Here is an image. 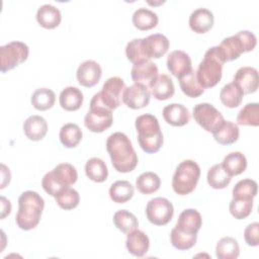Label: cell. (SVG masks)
Returning <instances> with one entry per match:
<instances>
[{"label": "cell", "instance_id": "28", "mask_svg": "<svg viewBox=\"0 0 259 259\" xmlns=\"http://www.w3.org/2000/svg\"><path fill=\"white\" fill-rule=\"evenodd\" d=\"M212 136L215 142H218L221 145L228 146L238 141L240 131L238 124L229 120H225L224 123L215 132L212 133Z\"/></svg>", "mask_w": 259, "mask_h": 259}, {"label": "cell", "instance_id": "2", "mask_svg": "<svg viewBox=\"0 0 259 259\" xmlns=\"http://www.w3.org/2000/svg\"><path fill=\"white\" fill-rule=\"evenodd\" d=\"M44 207L45 200L37 192H22L18 197V211L15 217L17 227L24 231L34 229L40 221Z\"/></svg>", "mask_w": 259, "mask_h": 259}, {"label": "cell", "instance_id": "6", "mask_svg": "<svg viewBox=\"0 0 259 259\" xmlns=\"http://www.w3.org/2000/svg\"><path fill=\"white\" fill-rule=\"evenodd\" d=\"M224 62L219 54L218 46L209 48L199 63L196 70V77L199 84L205 88L214 87L222 79Z\"/></svg>", "mask_w": 259, "mask_h": 259}, {"label": "cell", "instance_id": "10", "mask_svg": "<svg viewBox=\"0 0 259 259\" xmlns=\"http://www.w3.org/2000/svg\"><path fill=\"white\" fill-rule=\"evenodd\" d=\"M194 120L206 132H215L225 121L222 113L210 103H199L194 106L192 112Z\"/></svg>", "mask_w": 259, "mask_h": 259}, {"label": "cell", "instance_id": "5", "mask_svg": "<svg viewBox=\"0 0 259 259\" xmlns=\"http://www.w3.org/2000/svg\"><path fill=\"white\" fill-rule=\"evenodd\" d=\"M77 179L76 168L69 163H61L45 174L41 179V186L49 195L55 197L62 190L76 183Z\"/></svg>", "mask_w": 259, "mask_h": 259}, {"label": "cell", "instance_id": "24", "mask_svg": "<svg viewBox=\"0 0 259 259\" xmlns=\"http://www.w3.org/2000/svg\"><path fill=\"white\" fill-rule=\"evenodd\" d=\"M23 132L30 141H40L48 133L47 120L40 115H30L23 122Z\"/></svg>", "mask_w": 259, "mask_h": 259}, {"label": "cell", "instance_id": "3", "mask_svg": "<svg viewBox=\"0 0 259 259\" xmlns=\"http://www.w3.org/2000/svg\"><path fill=\"white\" fill-rule=\"evenodd\" d=\"M138 142L142 150L148 154L157 153L163 146V134L157 117L150 113L139 115L136 118Z\"/></svg>", "mask_w": 259, "mask_h": 259}, {"label": "cell", "instance_id": "15", "mask_svg": "<svg viewBox=\"0 0 259 259\" xmlns=\"http://www.w3.org/2000/svg\"><path fill=\"white\" fill-rule=\"evenodd\" d=\"M202 225L200 213L194 208L184 209L178 217L176 226L174 227L178 232L189 236H197L198 231Z\"/></svg>", "mask_w": 259, "mask_h": 259}, {"label": "cell", "instance_id": "33", "mask_svg": "<svg viewBox=\"0 0 259 259\" xmlns=\"http://www.w3.org/2000/svg\"><path fill=\"white\" fill-rule=\"evenodd\" d=\"M178 80L182 92L188 97L196 98L204 92V88L199 84L197 80L196 71L193 69L189 73L178 78Z\"/></svg>", "mask_w": 259, "mask_h": 259}, {"label": "cell", "instance_id": "19", "mask_svg": "<svg viewBox=\"0 0 259 259\" xmlns=\"http://www.w3.org/2000/svg\"><path fill=\"white\" fill-rule=\"evenodd\" d=\"M213 22V14L206 8H197L189 16V26L192 31L198 34L207 32L212 27Z\"/></svg>", "mask_w": 259, "mask_h": 259}, {"label": "cell", "instance_id": "9", "mask_svg": "<svg viewBox=\"0 0 259 259\" xmlns=\"http://www.w3.org/2000/svg\"><path fill=\"white\" fill-rule=\"evenodd\" d=\"M29 49L22 41H11L0 48V71L5 73L19 66L28 58Z\"/></svg>", "mask_w": 259, "mask_h": 259}, {"label": "cell", "instance_id": "11", "mask_svg": "<svg viewBox=\"0 0 259 259\" xmlns=\"http://www.w3.org/2000/svg\"><path fill=\"white\" fill-rule=\"evenodd\" d=\"M174 214L173 204L165 197H155L149 200L146 206V215L155 226L167 225Z\"/></svg>", "mask_w": 259, "mask_h": 259}, {"label": "cell", "instance_id": "39", "mask_svg": "<svg viewBox=\"0 0 259 259\" xmlns=\"http://www.w3.org/2000/svg\"><path fill=\"white\" fill-rule=\"evenodd\" d=\"M114 226L124 234H127L139 227L137 217L126 209L117 210L113 214Z\"/></svg>", "mask_w": 259, "mask_h": 259}, {"label": "cell", "instance_id": "7", "mask_svg": "<svg viewBox=\"0 0 259 259\" xmlns=\"http://www.w3.org/2000/svg\"><path fill=\"white\" fill-rule=\"evenodd\" d=\"M200 168L193 160L182 161L175 170L172 178V188L178 195L191 193L199 180Z\"/></svg>", "mask_w": 259, "mask_h": 259}, {"label": "cell", "instance_id": "26", "mask_svg": "<svg viewBox=\"0 0 259 259\" xmlns=\"http://www.w3.org/2000/svg\"><path fill=\"white\" fill-rule=\"evenodd\" d=\"M83 99V93L79 88L68 86L61 91L59 102L63 109L67 111H75L82 106Z\"/></svg>", "mask_w": 259, "mask_h": 259}, {"label": "cell", "instance_id": "49", "mask_svg": "<svg viewBox=\"0 0 259 259\" xmlns=\"http://www.w3.org/2000/svg\"><path fill=\"white\" fill-rule=\"evenodd\" d=\"M164 2H165V1H158V2H151V1H148V4L156 6V5H160V4H163Z\"/></svg>", "mask_w": 259, "mask_h": 259}, {"label": "cell", "instance_id": "34", "mask_svg": "<svg viewBox=\"0 0 259 259\" xmlns=\"http://www.w3.org/2000/svg\"><path fill=\"white\" fill-rule=\"evenodd\" d=\"M244 93L234 82L226 84L220 92V99L222 103L229 108L238 107L243 100Z\"/></svg>", "mask_w": 259, "mask_h": 259}, {"label": "cell", "instance_id": "42", "mask_svg": "<svg viewBox=\"0 0 259 259\" xmlns=\"http://www.w3.org/2000/svg\"><path fill=\"white\" fill-rule=\"evenodd\" d=\"M125 56L127 60L132 62L134 65L150 61L145 55L143 49V38H135L128 41L125 47Z\"/></svg>", "mask_w": 259, "mask_h": 259}, {"label": "cell", "instance_id": "1", "mask_svg": "<svg viewBox=\"0 0 259 259\" xmlns=\"http://www.w3.org/2000/svg\"><path fill=\"white\" fill-rule=\"evenodd\" d=\"M106 150L117 172L128 173L137 167L138 155L125 134L120 132L111 134L106 141Z\"/></svg>", "mask_w": 259, "mask_h": 259}, {"label": "cell", "instance_id": "43", "mask_svg": "<svg viewBox=\"0 0 259 259\" xmlns=\"http://www.w3.org/2000/svg\"><path fill=\"white\" fill-rule=\"evenodd\" d=\"M55 200L61 208L65 210H70L78 206L80 201V195L76 189L68 187L58 193L55 196Z\"/></svg>", "mask_w": 259, "mask_h": 259}, {"label": "cell", "instance_id": "27", "mask_svg": "<svg viewBox=\"0 0 259 259\" xmlns=\"http://www.w3.org/2000/svg\"><path fill=\"white\" fill-rule=\"evenodd\" d=\"M159 17L156 12L145 8H138L133 14V23L140 30H149L157 26Z\"/></svg>", "mask_w": 259, "mask_h": 259}, {"label": "cell", "instance_id": "23", "mask_svg": "<svg viewBox=\"0 0 259 259\" xmlns=\"http://www.w3.org/2000/svg\"><path fill=\"white\" fill-rule=\"evenodd\" d=\"M151 94L157 100H167L174 95L175 88L172 79L166 74H160L149 85Z\"/></svg>", "mask_w": 259, "mask_h": 259}, {"label": "cell", "instance_id": "21", "mask_svg": "<svg viewBox=\"0 0 259 259\" xmlns=\"http://www.w3.org/2000/svg\"><path fill=\"white\" fill-rule=\"evenodd\" d=\"M125 247L134 256L143 257L150 248V240L148 236L140 230H134L127 233L125 240Z\"/></svg>", "mask_w": 259, "mask_h": 259}, {"label": "cell", "instance_id": "37", "mask_svg": "<svg viewBox=\"0 0 259 259\" xmlns=\"http://www.w3.org/2000/svg\"><path fill=\"white\" fill-rule=\"evenodd\" d=\"M56 101L55 92L49 88H38L36 89L30 98L31 105L40 111L48 110L53 107Z\"/></svg>", "mask_w": 259, "mask_h": 259}, {"label": "cell", "instance_id": "41", "mask_svg": "<svg viewBox=\"0 0 259 259\" xmlns=\"http://www.w3.org/2000/svg\"><path fill=\"white\" fill-rule=\"evenodd\" d=\"M257 194V182L253 179H242L233 188V198L253 199Z\"/></svg>", "mask_w": 259, "mask_h": 259}, {"label": "cell", "instance_id": "40", "mask_svg": "<svg viewBox=\"0 0 259 259\" xmlns=\"http://www.w3.org/2000/svg\"><path fill=\"white\" fill-rule=\"evenodd\" d=\"M237 122L240 125L258 126L259 124V104L257 102L247 103L238 113Z\"/></svg>", "mask_w": 259, "mask_h": 259}, {"label": "cell", "instance_id": "45", "mask_svg": "<svg viewBox=\"0 0 259 259\" xmlns=\"http://www.w3.org/2000/svg\"><path fill=\"white\" fill-rule=\"evenodd\" d=\"M196 240H197V236L185 235L183 233L178 232L175 228H173L170 233L171 244L177 250L185 251V250L191 249L195 245Z\"/></svg>", "mask_w": 259, "mask_h": 259}, {"label": "cell", "instance_id": "44", "mask_svg": "<svg viewBox=\"0 0 259 259\" xmlns=\"http://www.w3.org/2000/svg\"><path fill=\"white\" fill-rule=\"evenodd\" d=\"M253 199H236L232 198L229 209L231 214L237 220L246 219L252 211Z\"/></svg>", "mask_w": 259, "mask_h": 259}, {"label": "cell", "instance_id": "4", "mask_svg": "<svg viewBox=\"0 0 259 259\" xmlns=\"http://www.w3.org/2000/svg\"><path fill=\"white\" fill-rule=\"evenodd\" d=\"M257 38L249 30H241L234 35L225 37L218 46L219 54L224 63L237 60L242 54L253 51L256 47Z\"/></svg>", "mask_w": 259, "mask_h": 259}, {"label": "cell", "instance_id": "30", "mask_svg": "<svg viewBox=\"0 0 259 259\" xmlns=\"http://www.w3.org/2000/svg\"><path fill=\"white\" fill-rule=\"evenodd\" d=\"M134 193V186L126 180H117L109 188V196L116 203H125L133 198Z\"/></svg>", "mask_w": 259, "mask_h": 259}, {"label": "cell", "instance_id": "17", "mask_svg": "<svg viewBox=\"0 0 259 259\" xmlns=\"http://www.w3.org/2000/svg\"><path fill=\"white\" fill-rule=\"evenodd\" d=\"M166 65L170 73L176 78H180L192 70V64L189 55L181 50L171 52L167 57Z\"/></svg>", "mask_w": 259, "mask_h": 259}, {"label": "cell", "instance_id": "46", "mask_svg": "<svg viewBox=\"0 0 259 259\" xmlns=\"http://www.w3.org/2000/svg\"><path fill=\"white\" fill-rule=\"evenodd\" d=\"M244 239L249 246L256 247L259 245V224L257 222L246 227L244 231Z\"/></svg>", "mask_w": 259, "mask_h": 259}, {"label": "cell", "instance_id": "13", "mask_svg": "<svg viewBox=\"0 0 259 259\" xmlns=\"http://www.w3.org/2000/svg\"><path fill=\"white\" fill-rule=\"evenodd\" d=\"M151 98L149 88L143 84L135 83L130 87H125L122 94V102L132 109H141L146 107Z\"/></svg>", "mask_w": 259, "mask_h": 259}, {"label": "cell", "instance_id": "32", "mask_svg": "<svg viewBox=\"0 0 259 259\" xmlns=\"http://www.w3.org/2000/svg\"><path fill=\"white\" fill-rule=\"evenodd\" d=\"M223 167L231 177L243 173L247 168V159L241 152H232L228 154L223 162Z\"/></svg>", "mask_w": 259, "mask_h": 259}, {"label": "cell", "instance_id": "8", "mask_svg": "<svg viewBox=\"0 0 259 259\" xmlns=\"http://www.w3.org/2000/svg\"><path fill=\"white\" fill-rule=\"evenodd\" d=\"M112 121V110L102 103L99 92H97L93 95L90 101V109L84 117L85 126L92 133H102L111 126Z\"/></svg>", "mask_w": 259, "mask_h": 259}, {"label": "cell", "instance_id": "14", "mask_svg": "<svg viewBox=\"0 0 259 259\" xmlns=\"http://www.w3.org/2000/svg\"><path fill=\"white\" fill-rule=\"evenodd\" d=\"M102 76L100 65L92 60H87L81 63L76 72V78L80 85L84 87L95 86Z\"/></svg>", "mask_w": 259, "mask_h": 259}, {"label": "cell", "instance_id": "29", "mask_svg": "<svg viewBox=\"0 0 259 259\" xmlns=\"http://www.w3.org/2000/svg\"><path fill=\"white\" fill-rule=\"evenodd\" d=\"M86 176L97 183L104 182L108 176V169L105 162L97 157L90 158L85 164Z\"/></svg>", "mask_w": 259, "mask_h": 259}, {"label": "cell", "instance_id": "25", "mask_svg": "<svg viewBox=\"0 0 259 259\" xmlns=\"http://www.w3.org/2000/svg\"><path fill=\"white\" fill-rule=\"evenodd\" d=\"M36 21L47 29H53L59 26L62 20L61 11L52 4H44L36 11Z\"/></svg>", "mask_w": 259, "mask_h": 259}, {"label": "cell", "instance_id": "16", "mask_svg": "<svg viewBox=\"0 0 259 259\" xmlns=\"http://www.w3.org/2000/svg\"><path fill=\"white\" fill-rule=\"evenodd\" d=\"M233 82L243 91L244 94H251L257 91L259 85L258 71L249 66L241 67L234 75Z\"/></svg>", "mask_w": 259, "mask_h": 259}, {"label": "cell", "instance_id": "12", "mask_svg": "<svg viewBox=\"0 0 259 259\" xmlns=\"http://www.w3.org/2000/svg\"><path fill=\"white\" fill-rule=\"evenodd\" d=\"M125 89L124 81L117 76L108 78L99 92L102 103L110 110L116 109L122 101V94Z\"/></svg>", "mask_w": 259, "mask_h": 259}, {"label": "cell", "instance_id": "35", "mask_svg": "<svg viewBox=\"0 0 259 259\" xmlns=\"http://www.w3.org/2000/svg\"><path fill=\"white\" fill-rule=\"evenodd\" d=\"M206 179H207L208 185L211 188L224 189L230 184L232 177L225 170V168L221 163V164H215L209 168V170L207 171Z\"/></svg>", "mask_w": 259, "mask_h": 259}, {"label": "cell", "instance_id": "36", "mask_svg": "<svg viewBox=\"0 0 259 259\" xmlns=\"http://www.w3.org/2000/svg\"><path fill=\"white\" fill-rule=\"evenodd\" d=\"M240 254L239 243L235 238L224 237L215 246V255L219 259H236Z\"/></svg>", "mask_w": 259, "mask_h": 259}, {"label": "cell", "instance_id": "20", "mask_svg": "<svg viewBox=\"0 0 259 259\" xmlns=\"http://www.w3.org/2000/svg\"><path fill=\"white\" fill-rule=\"evenodd\" d=\"M165 121L173 126H183L190 120L189 110L180 103H171L163 108Z\"/></svg>", "mask_w": 259, "mask_h": 259}, {"label": "cell", "instance_id": "22", "mask_svg": "<svg viewBox=\"0 0 259 259\" xmlns=\"http://www.w3.org/2000/svg\"><path fill=\"white\" fill-rule=\"evenodd\" d=\"M132 79L135 83H140L149 88V85L156 79L158 74V67L155 63L147 61L142 64L134 65L131 71Z\"/></svg>", "mask_w": 259, "mask_h": 259}, {"label": "cell", "instance_id": "47", "mask_svg": "<svg viewBox=\"0 0 259 259\" xmlns=\"http://www.w3.org/2000/svg\"><path fill=\"white\" fill-rule=\"evenodd\" d=\"M1 175H2V179H1V186H0V188L3 189L7 184H9L10 178H11V174H10L9 168H7L4 164H1Z\"/></svg>", "mask_w": 259, "mask_h": 259}, {"label": "cell", "instance_id": "38", "mask_svg": "<svg viewBox=\"0 0 259 259\" xmlns=\"http://www.w3.org/2000/svg\"><path fill=\"white\" fill-rule=\"evenodd\" d=\"M160 177L152 171L142 173L136 180V187L143 194H151L156 192L160 188Z\"/></svg>", "mask_w": 259, "mask_h": 259}, {"label": "cell", "instance_id": "18", "mask_svg": "<svg viewBox=\"0 0 259 259\" xmlns=\"http://www.w3.org/2000/svg\"><path fill=\"white\" fill-rule=\"evenodd\" d=\"M143 49L145 55L150 60L163 57L169 49V39L162 33L151 34L143 38Z\"/></svg>", "mask_w": 259, "mask_h": 259}, {"label": "cell", "instance_id": "48", "mask_svg": "<svg viewBox=\"0 0 259 259\" xmlns=\"http://www.w3.org/2000/svg\"><path fill=\"white\" fill-rule=\"evenodd\" d=\"M11 212V203L10 201L5 198L4 196H1V219H5L6 215H8Z\"/></svg>", "mask_w": 259, "mask_h": 259}, {"label": "cell", "instance_id": "31", "mask_svg": "<svg viewBox=\"0 0 259 259\" xmlns=\"http://www.w3.org/2000/svg\"><path fill=\"white\" fill-rule=\"evenodd\" d=\"M82 131L80 126L73 122L65 123L60 130V141L66 148H75L82 140Z\"/></svg>", "mask_w": 259, "mask_h": 259}]
</instances>
